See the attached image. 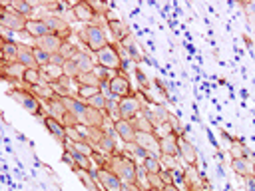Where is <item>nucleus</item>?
Listing matches in <instances>:
<instances>
[{
	"label": "nucleus",
	"mask_w": 255,
	"mask_h": 191,
	"mask_svg": "<svg viewBox=\"0 0 255 191\" xmlns=\"http://www.w3.org/2000/svg\"><path fill=\"white\" fill-rule=\"evenodd\" d=\"M6 40H8V38H6V36L0 32V58H2V48H4V42H6Z\"/></svg>",
	"instance_id": "obj_52"
},
{
	"label": "nucleus",
	"mask_w": 255,
	"mask_h": 191,
	"mask_svg": "<svg viewBox=\"0 0 255 191\" xmlns=\"http://www.w3.org/2000/svg\"><path fill=\"white\" fill-rule=\"evenodd\" d=\"M96 62L98 66L106 68V70H114V72H120L122 70V52H120V46L118 44H106L102 50L96 52Z\"/></svg>",
	"instance_id": "obj_3"
},
{
	"label": "nucleus",
	"mask_w": 255,
	"mask_h": 191,
	"mask_svg": "<svg viewBox=\"0 0 255 191\" xmlns=\"http://www.w3.org/2000/svg\"><path fill=\"white\" fill-rule=\"evenodd\" d=\"M131 123H133V127H135V131H143V133H153V123L149 121V117L147 115H143V113H139V115H135L133 119H131Z\"/></svg>",
	"instance_id": "obj_32"
},
{
	"label": "nucleus",
	"mask_w": 255,
	"mask_h": 191,
	"mask_svg": "<svg viewBox=\"0 0 255 191\" xmlns=\"http://www.w3.org/2000/svg\"><path fill=\"white\" fill-rule=\"evenodd\" d=\"M124 151H126V153H128V155H129L133 161L137 159L139 163H141V161H143V159L149 155V153H147L143 147H139L135 141H133V143H126V145H124Z\"/></svg>",
	"instance_id": "obj_33"
},
{
	"label": "nucleus",
	"mask_w": 255,
	"mask_h": 191,
	"mask_svg": "<svg viewBox=\"0 0 255 191\" xmlns=\"http://www.w3.org/2000/svg\"><path fill=\"white\" fill-rule=\"evenodd\" d=\"M2 66H4V60H2V58H0V68H2Z\"/></svg>",
	"instance_id": "obj_55"
},
{
	"label": "nucleus",
	"mask_w": 255,
	"mask_h": 191,
	"mask_svg": "<svg viewBox=\"0 0 255 191\" xmlns=\"http://www.w3.org/2000/svg\"><path fill=\"white\" fill-rule=\"evenodd\" d=\"M108 92H110V97L114 99H122L126 96H131V82L129 78L124 74V70H120L110 82H108Z\"/></svg>",
	"instance_id": "obj_5"
},
{
	"label": "nucleus",
	"mask_w": 255,
	"mask_h": 191,
	"mask_svg": "<svg viewBox=\"0 0 255 191\" xmlns=\"http://www.w3.org/2000/svg\"><path fill=\"white\" fill-rule=\"evenodd\" d=\"M143 101H141V97L139 96H135V94H131V96H126V97H122V99H118V107H120V115H122V119H128V121H131L135 115H139L141 113V109H143Z\"/></svg>",
	"instance_id": "obj_6"
},
{
	"label": "nucleus",
	"mask_w": 255,
	"mask_h": 191,
	"mask_svg": "<svg viewBox=\"0 0 255 191\" xmlns=\"http://www.w3.org/2000/svg\"><path fill=\"white\" fill-rule=\"evenodd\" d=\"M70 10H72V16H74L78 22H84V26H86V24H94V22L100 20V18L94 14L90 2H76V4L70 6Z\"/></svg>",
	"instance_id": "obj_10"
},
{
	"label": "nucleus",
	"mask_w": 255,
	"mask_h": 191,
	"mask_svg": "<svg viewBox=\"0 0 255 191\" xmlns=\"http://www.w3.org/2000/svg\"><path fill=\"white\" fill-rule=\"evenodd\" d=\"M72 84H74V80L62 76L58 82L52 84V88H54V92H56L58 97H66V96H74V92H72Z\"/></svg>",
	"instance_id": "obj_30"
},
{
	"label": "nucleus",
	"mask_w": 255,
	"mask_h": 191,
	"mask_svg": "<svg viewBox=\"0 0 255 191\" xmlns=\"http://www.w3.org/2000/svg\"><path fill=\"white\" fill-rule=\"evenodd\" d=\"M80 48L78 46H74L72 42H64L62 46H60V50H58V54L64 58V60H74V56H76V52H78Z\"/></svg>",
	"instance_id": "obj_42"
},
{
	"label": "nucleus",
	"mask_w": 255,
	"mask_h": 191,
	"mask_svg": "<svg viewBox=\"0 0 255 191\" xmlns=\"http://www.w3.org/2000/svg\"><path fill=\"white\" fill-rule=\"evenodd\" d=\"M76 84H78V86H90V88H100V86H102V82L98 80V76H96L94 72H90V74H80V76L76 78Z\"/></svg>",
	"instance_id": "obj_37"
},
{
	"label": "nucleus",
	"mask_w": 255,
	"mask_h": 191,
	"mask_svg": "<svg viewBox=\"0 0 255 191\" xmlns=\"http://www.w3.org/2000/svg\"><path fill=\"white\" fill-rule=\"evenodd\" d=\"M159 175H161V179H163V183H165V185H171V183H173V181H171V173H169V171L161 169V171H159Z\"/></svg>",
	"instance_id": "obj_50"
},
{
	"label": "nucleus",
	"mask_w": 255,
	"mask_h": 191,
	"mask_svg": "<svg viewBox=\"0 0 255 191\" xmlns=\"http://www.w3.org/2000/svg\"><path fill=\"white\" fill-rule=\"evenodd\" d=\"M24 66H20L18 62H4V66L0 68V78L6 80V82H22V76H24Z\"/></svg>",
	"instance_id": "obj_16"
},
{
	"label": "nucleus",
	"mask_w": 255,
	"mask_h": 191,
	"mask_svg": "<svg viewBox=\"0 0 255 191\" xmlns=\"http://www.w3.org/2000/svg\"><path fill=\"white\" fill-rule=\"evenodd\" d=\"M143 169L147 173H159L161 171V161H159V155H147L143 161H141Z\"/></svg>",
	"instance_id": "obj_38"
},
{
	"label": "nucleus",
	"mask_w": 255,
	"mask_h": 191,
	"mask_svg": "<svg viewBox=\"0 0 255 191\" xmlns=\"http://www.w3.org/2000/svg\"><path fill=\"white\" fill-rule=\"evenodd\" d=\"M183 185H185V191H201V187L205 185V179L201 177V173L197 171L195 165H185V169H183Z\"/></svg>",
	"instance_id": "obj_11"
},
{
	"label": "nucleus",
	"mask_w": 255,
	"mask_h": 191,
	"mask_svg": "<svg viewBox=\"0 0 255 191\" xmlns=\"http://www.w3.org/2000/svg\"><path fill=\"white\" fill-rule=\"evenodd\" d=\"M38 18H42L44 22H46V26L50 28V32H54V34H62V32H66L68 28H70V24L64 20V16H60V14H48V12H44V14H40Z\"/></svg>",
	"instance_id": "obj_19"
},
{
	"label": "nucleus",
	"mask_w": 255,
	"mask_h": 191,
	"mask_svg": "<svg viewBox=\"0 0 255 191\" xmlns=\"http://www.w3.org/2000/svg\"><path fill=\"white\" fill-rule=\"evenodd\" d=\"M114 131H116V135L122 139L124 145H126V143H133V141H135V135H137L133 123L128 121V119H120V121H116V123H114Z\"/></svg>",
	"instance_id": "obj_14"
},
{
	"label": "nucleus",
	"mask_w": 255,
	"mask_h": 191,
	"mask_svg": "<svg viewBox=\"0 0 255 191\" xmlns=\"http://www.w3.org/2000/svg\"><path fill=\"white\" fill-rule=\"evenodd\" d=\"M50 56H52V54H48V52H44V50H40V48H34V60H36L38 68L48 66V64H50Z\"/></svg>",
	"instance_id": "obj_46"
},
{
	"label": "nucleus",
	"mask_w": 255,
	"mask_h": 191,
	"mask_svg": "<svg viewBox=\"0 0 255 191\" xmlns=\"http://www.w3.org/2000/svg\"><path fill=\"white\" fill-rule=\"evenodd\" d=\"M135 143L139 147H143L149 155H159V139L155 137V133H143V131H137L135 135Z\"/></svg>",
	"instance_id": "obj_17"
},
{
	"label": "nucleus",
	"mask_w": 255,
	"mask_h": 191,
	"mask_svg": "<svg viewBox=\"0 0 255 191\" xmlns=\"http://www.w3.org/2000/svg\"><path fill=\"white\" fill-rule=\"evenodd\" d=\"M64 62H66V60H64L60 54H52V56H50V64H52V66H60V68H62Z\"/></svg>",
	"instance_id": "obj_49"
},
{
	"label": "nucleus",
	"mask_w": 255,
	"mask_h": 191,
	"mask_svg": "<svg viewBox=\"0 0 255 191\" xmlns=\"http://www.w3.org/2000/svg\"><path fill=\"white\" fill-rule=\"evenodd\" d=\"M22 84L24 86H44L42 84V74H40V68H30V70H24V76H22Z\"/></svg>",
	"instance_id": "obj_31"
},
{
	"label": "nucleus",
	"mask_w": 255,
	"mask_h": 191,
	"mask_svg": "<svg viewBox=\"0 0 255 191\" xmlns=\"http://www.w3.org/2000/svg\"><path fill=\"white\" fill-rule=\"evenodd\" d=\"M153 133H155V137H157V139H161V137H165V135H169V133H175V131H173V125H171V121H165V123H159V125H155Z\"/></svg>",
	"instance_id": "obj_47"
},
{
	"label": "nucleus",
	"mask_w": 255,
	"mask_h": 191,
	"mask_svg": "<svg viewBox=\"0 0 255 191\" xmlns=\"http://www.w3.org/2000/svg\"><path fill=\"white\" fill-rule=\"evenodd\" d=\"M106 167H108L112 173H116L124 185H131V183H135V169H137V161H133V159H131L124 149H122L120 153H116V155L108 157Z\"/></svg>",
	"instance_id": "obj_1"
},
{
	"label": "nucleus",
	"mask_w": 255,
	"mask_h": 191,
	"mask_svg": "<svg viewBox=\"0 0 255 191\" xmlns=\"http://www.w3.org/2000/svg\"><path fill=\"white\" fill-rule=\"evenodd\" d=\"M24 34L30 36L32 42H34V40H38V38H42V36H46V34H54V32H50V28L46 26V22H44L42 18H32V20L26 22Z\"/></svg>",
	"instance_id": "obj_15"
},
{
	"label": "nucleus",
	"mask_w": 255,
	"mask_h": 191,
	"mask_svg": "<svg viewBox=\"0 0 255 191\" xmlns=\"http://www.w3.org/2000/svg\"><path fill=\"white\" fill-rule=\"evenodd\" d=\"M4 8H6V4H0V18H2V12H4Z\"/></svg>",
	"instance_id": "obj_54"
},
{
	"label": "nucleus",
	"mask_w": 255,
	"mask_h": 191,
	"mask_svg": "<svg viewBox=\"0 0 255 191\" xmlns=\"http://www.w3.org/2000/svg\"><path fill=\"white\" fill-rule=\"evenodd\" d=\"M159 161H161V169L165 171H173L179 167V157L175 155H159Z\"/></svg>",
	"instance_id": "obj_44"
},
{
	"label": "nucleus",
	"mask_w": 255,
	"mask_h": 191,
	"mask_svg": "<svg viewBox=\"0 0 255 191\" xmlns=\"http://www.w3.org/2000/svg\"><path fill=\"white\" fill-rule=\"evenodd\" d=\"M8 94H10V97H12L14 101H18L26 111H30V113H34V115H40V113H42V101H40L26 86H22V88H12Z\"/></svg>",
	"instance_id": "obj_4"
},
{
	"label": "nucleus",
	"mask_w": 255,
	"mask_h": 191,
	"mask_svg": "<svg viewBox=\"0 0 255 191\" xmlns=\"http://www.w3.org/2000/svg\"><path fill=\"white\" fill-rule=\"evenodd\" d=\"M46 107H48V111L44 113V115H50V117H54L56 121H64V115L68 113L66 111V107H64V103H62V99L60 97H56V99H52L50 103H46Z\"/></svg>",
	"instance_id": "obj_28"
},
{
	"label": "nucleus",
	"mask_w": 255,
	"mask_h": 191,
	"mask_svg": "<svg viewBox=\"0 0 255 191\" xmlns=\"http://www.w3.org/2000/svg\"><path fill=\"white\" fill-rule=\"evenodd\" d=\"M100 92V88H90V86H78L76 84V97L82 101H88L90 97H94Z\"/></svg>",
	"instance_id": "obj_39"
},
{
	"label": "nucleus",
	"mask_w": 255,
	"mask_h": 191,
	"mask_svg": "<svg viewBox=\"0 0 255 191\" xmlns=\"http://www.w3.org/2000/svg\"><path fill=\"white\" fill-rule=\"evenodd\" d=\"M106 121V113L100 111V109H94V107H86V111L82 113L80 117V123L82 125H88V127H102Z\"/></svg>",
	"instance_id": "obj_20"
},
{
	"label": "nucleus",
	"mask_w": 255,
	"mask_h": 191,
	"mask_svg": "<svg viewBox=\"0 0 255 191\" xmlns=\"http://www.w3.org/2000/svg\"><path fill=\"white\" fill-rule=\"evenodd\" d=\"M32 44H34V48H40V50H44V52H48V54H58V50H60V46L64 44V40H62L58 34H46V36L34 40Z\"/></svg>",
	"instance_id": "obj_13"
},
{
	"label": "nucleus",
	"mask_w": 255,
	"mask_h": 191,
	"mask_svg": "<svg viewBox=\"0 0 255 191\" xmlns=\"http://www.w3.org/2000/svg\"><path fill=\"white\" fill-rule=\"evenodd\" d=\"M6 8L16 12V14H20V16H24L26 20H32V16L36 14V6L26 2V0H12V2L6 4Z\"/></svg>",
	"instance_id": "obj_22"
},
{
	"label": "nucleus",
	"mask_w": 255,
	"mask_h": 191,
	"mask_svg": "<svg viewBox=\"0 0 255 191\" xmlns=\"http://www.w3.org/2000/svg\"><path fill=\"white\" fill-rule=\"evenodd\" d=\"M96 179H98V185L102 187V191H122L124 189V183L120 181V177L116 173H112L108 167H102V169H96Z\"/></svg>",
	"instance_id": "obj_7"
},
{
	"label": "nucleus",
	"mask_w": 255,
	"mask_h": 191,
	"mask_svg": "<svg viewBox=\"0 0 255 191\" xmlns=\"http://www.w3.org/2000/svg\"><path fill=\"white\" fill-rule=\"evenodd\" d=\"M177 133H169L159 139V155H175L177 157Z\"/></svg>",
	"instance_id": "obj_26"
},
{
	"label": "nucleus",
	"mask_w": 255,
	"mask_h": 191,
	"mask_svg": "<svg viewBox=\"0 0 255 191\" xmlns=\"http://www.w3.org/2000/svg\"><path fill=\"white\" fill-rule=\"evenodd\" d=\"M122 191H141V189H139L135 183H131V185H124V189H122Z\"/></svg>",
	"instance_id": "obj_51"
},
{
	"label": "nucleus",
	"mask_w": 255,
	"mask_h": 191,
	"mask_svg": "<svg viewBox=\"0 0 255 191\" xmlns=\"http://www.w3.org/2000/svg\"><path fill=\"white\" fill-rule=\"evenodd\" d=\"M62 72H64L66 78H70V80H74V82H76V78L80 76V70H78V66H76L74 60H66L64 66H62Z\"/></svg>",
	"instance_id": "obj_43"
},
{
	"label": "nucleus",
	"mask_w": 255,
	"mask_h": 191,
	"mask_svg": "<svg viewBox=\"0 0 255 191\" xmlns=\"http://www.w3.org/2000/svg\"><path fill=\"white\" fill-rule=\"evenodd\" d=\"M106 103H108V97H106L102 92H98L94 97H90V99L86 101V105H90V107H94V109H100V111H106Z\"/></svg>",
	"instance_id": "obj_40"
},
{
	"label": "nucleus",
	"mask_w": 255,
	"mask_h": 191,
	"mask_svg": "<svg viewBox=\"0 0 255 191\" xmlns=\"http://www.w3.org/2000/svg\"><path fill=\"white\" fill-rule=\"evenodd\" d=\"M163 191H181V189H179L177 185H173V183H171V185H165V189H163Z\"/></svg>",
	"instance_id": "obj_53"
},
{
	"label": "nucleus",
	"mask_w": 255,
	"mask_h": 191,
	"mask_svg": "<svg viewBox=\"0 0 255 191\" xmlns=\"http://www.w3.org/2000/svg\"><path fill=\"white\" fill-rule=\"evenodd\" d=\"M16 62H18L20 66H24L26 70H30V68H38V64H36V60H34V46H28V44H20Z\"/></svg>",
	"instance_id": "obj_23"
},
{
	"label": "nucleus",
	"mask_w": 255,
	"mask_h": 191,
	"mask_svg": "<svg viewBox=\"0 0 255 191\" xmlns=\"http://www.w3.org/2000/svg\"><path fill=\"white\" fill-rule=\"evenodd\" d=\"M177 157L185 165H195V161H197V149H195V145L189 139L183 137V133L177 139Z\"/></svg>",
	"instance_id": "obj_9"
},
{
	"label": "nucleus",
	"mask_w": 255,
	"mask_h": 191,
	"mask_svg": "<svg viewBox=\"0 0 255 191\" xmlns=\"http://www.w3.org/2000/svg\"><path fill=\"white\" fill-rule=\"evenodd\" d=\"M24 86V84H22ZM28 88V86H26ZM40 101H44V103H50L52 99H56L58 96H56V92H54V88H52V84H44V86H30L28 88Z\"/></svg>",
	"instance_id": "obj_25"
},
{
	"label": "nucleus",
	"mask_w": 255,
	"mask_h": 191,
	"mask_svg": "<svg viewBox=\"0 0 255 191\" xmlns=\"http://www.w3.org/2000/svg\"><path fill=\"white\" fill-rule=\"evenodd\" d=\"M74 62L80 70V74H90L96 70V58L92 56V52H86V50H78L76 56H74Z\"/></svg>",
	"instance_id": "obj_18"
},
{
	"label": "nucleus",
	"mask_w": 255,
	"mask_h": 191,
	"mask_svg": "<svg viewBox=\"0 0 255 191\" xmlns=\"http://www.w3.org/2000/svg\"><path fill=\"white\" fill-rule=\"evenodd\" d=\"M42 121H44V127L48 129V133H50L56 141H60V143H64V141H66V127H64V123L56 121V119H54V117H50V115H44V117H42Z\"/></svg>",
	"instance_id": "obj_21"
},
{
	"label": "nucleus",
	"mask_w": 255,
	"mask_h": 191,
	"mask_svg": "<svg viewBox=\"0 0 255 191\" xmlns=\"http://www.w3.org/2000/svg\"><path fill=\"white\" fill-rule=\"evenodd\" d=\"M243 187H245V191H255V175L243 177Z\"/></svg>",
	"instance_id": "obj_48"
},
{
	"label": "nucleus",
	"mask_w": 255,
	"mask_h": 191,
	"mask_svg": "<svg viewBox=\"0 0 255 191\" xmlns=\"http://www.w3.org/2000/svg\"><path fill=\"white\" fill-rule=\"evenodd\" d=\"M229 155H231V159H247L249 157V149L243 143H231Z\"/></svg>",
	"instance_id": "obj_41"
},
{
	"label": "nucleus",
	"mask_w": 255,
	"mask_h": 191,
	"mask_svg": "<svg viewBox=\"0 0 255 191\" xmlns=\"http://www.w3.org/2000/svg\"><path fill=\"white\" fill-rule=\"evenodd\" d=\"M106 117L110 119V121H120L122 119V115H120V107H118V99H114V97H108V103H106Z\"/></svg>",
	"instance_id": "obj_34"
},
{
	"label": "nucleus",
	"mask_w": 255,
	"mask_h": 191,
	"mask_svg": "<svg viewBox=\"0 0 255 191\" xmlns=\"http://www.w3.org/2000/svg\"><path fill=\"white\" fill-rule=\"evenodd\" d=\"M62 99V103H64V107H66V111L68 113H72L74 117H82V113L86 111V101H82V99H78L76 96H66V97H60Z\"/></svg>",
	"instance_id": "obj_24"
},
{
	"label": "nucleus",
	"mask_w": 255,
	"mask_h": 191,
	"mask_svg": "<svg viewBox=\"0 0 255 191\" xmlns=\"http://www.w3.org/2000/svg\"><path fill=\"white\" fill-rule=\"evenodd\" d=\"M231 169L235 171V175L239 177H247V175H255V163L247 157V159H231Z\"/></svg>",
	"instance_id": "obj_27"
},
{
	"label": "nucleus",
	"mask_w": 255,
	"mask_h": 191,
	"mask_svg": "<svg viewBox=\"0 0 255 191\" xmlns=\"http://www.w3.org/2000/svg\"><path fill=\"white\" fill-rule=\"evenodd\" d=\"M135 185H137L141 191H151L149 181H147V171L143 169L141 163H137V169H135Z\"/></svg>",
	"instance_id": "obj_36"
},
{
	"label": "nucleus",
	"mask_w": 255,
	"mask_h": 191,
	"mask_svg": "<svg viewBox=\"0 0 255 191\" xmlns=\"http://www.w3.org/2000/svg\"><path fill=\"white\" fill-rule=\"evenodd\" d=\"M26 22H28V20H26L24 16H20V14H16V12L8 10V8H4L2 18H0V26L6 28L8 32H24Z\"/></svg>",
	"instance_id": "obj_8"
},
{
	"label": "nucleus",
	"mask_w": 255,
	"mask_h": 191,
	"mask_svg": "<svg viewBox=\"0 0 255 191\" xmlns=\"http://www.w3.org/2000/svg\"><path fill=\"white\" fill-rule=\"evenodd\" d=\"M106 28L112 32L114 42H124L126 38H129V28L126 22H122L120 18H106Z\"/></svg>",
	"instance_id": "obj_12"
},
{
	"label": "nucleus",
	"mask_w": 255,
	"mask_h": 191,
	"mask_svg": "<svg viewBox=\"0 0 255 191\" xmlns=\"http://www.w3.org/2000/svg\"><path fill=\"white\" fill-rule=\"evenodd\" d=\"M78 38H80V42L86 46V48H90V52H98V50H102L106 44H110V40H108V36H106V26H104V22L102 20H98V22H94V24H86L80 32H78Z\"/></svg>",
	"instance_id": "obj_2"
},
{
	"label": "nucleus",
	"mask_w": 255,
	"mask_h": 191,
	"mask_svg": "<svg viewBox=\"0 0 255 191\" xmlns=\"http://www.w3.org/2000/svg\"><path fill=\"white\" fill-rule=\"evenodd\" d=\"M18 48H20V42L8 38V40L4 42V48H2V60L8 62V64H10V62H16V58H18Z\"/></svg>",
	"instance_id": "obj_29"
},
{
	"label": "nucleus",
	"mask_w": 255,
	"mask_h": 191,
	"mask_svg": "<svg viewBox=\"0 0 255 191\" xmlns=\"http://www.w3.org/2000/svg\"><path fill=\"white\" fill-rule=\"evenodd\" d=\"M147 181H149L151 191H163L165 189V183H163L159 173H147Z\"/></svg>",
	"instance_id": "obj_45"
},
{
	"label": "nucleus",
	"mask_w": 255,
	"mask_h": 191,
	"mask_svg": "<svg viewBox=\"0 0 255 191\" xmlns=\"http://www.w3.org/2000/svg\"><path fill=\"white\" fill-rule=\"evenodd\" d=\"M72 159H74V167H76V169H82V171H94L92 157H88V155H80V153H74V155H72ZM76 169H74V171H76Z\"/></svg>",
	"instance_id": "obj_35"
}]
</instances>
